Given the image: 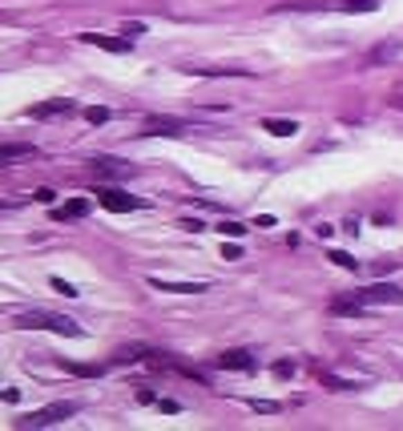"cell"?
Wrapping results in <instances>:
<instances>
[{"label": "cell", "instance_id": "cell-20", "mask_svg": "<svg viewBox=\"0 0 403 431\" xmlns=\"http://www.w3.org/2000/svg\"><path fill=\"white\" fill-rule=\"evenodd\" d=\"M85 121H93V125H105V121H109V109H105V105H89V109H85Z\"/></svg>", "mask_w": 403, "mask_h": 431}, {"label": "cell", "instance_id": "cell-16", "mask_svg": "<svg viewBox=\"0 0 403 431\" xmlns=\"http://www.w3.org/2000/svg\"><path fill=\"white\" fill-rule=\"evenodd\" d=\"M194 77H250L246 69H210V65H190Z\"/></svg>", "mask_w": 403, "mask_h": 431}, {"label": "cell", "instance_id": "cell-10", "mask_svg": "<svg viewBox=\"0 0 403 431\" xmlns=\"http://www.w3.org/2000/svg\"><path fill=\"white\" fill-rule=\"evenodd\" d=\"M262 129L274 133V137H290V133H299V121H290V117H262Z\"/></svg>", "mask_w": 403, "mask_h": 431}, {"label": "cell", "instance_id": "cell-8", "mask_svg": "<svg viewBox=\"0 0 403 431\" xmlns=\"http://www.w3.org/2000/svg\"><path fill=\"white\" fill-rule=\"evenodd\" d=\"M93 173H97V178H129L133 166H125V162H118V157H97Z\"/></svg>", "mask_w": 403, "mask_h": 431}, {"label": "cell", "instance_id": "cell-9", "mask_svg": "<svg viewBox=\"0 0 403 431\" xmlns=\"http://www.w3.org/2000/svg\"><path fill=\"white\" fill-rule=\"evenodd\" d=\"M218 367L222 371H254V359H250V351H226V355H218Z\"/></svg>", "mask_w": 403, "mask_h": 431}, {"label": "cell", "instance_id": "cell-26", "mask_svg": "<svg viewBox=\"0 0 403 431\" xmlns=\"http://www.w3.org/2000/svg\"><path fill=\"white\" fill-rule=\"evenodd\" d=\"M53 290H61L65 298H73V294H77V287H73V282H65V278H53Z\"/></svg>", "mask_w": 403, "mask_h": 431}, {"label": "cell", "instance_id": "cell-30", "mask_svg": "<svg viewBox=\"0 0 403 431\" xmlns=\"http://www.w3.org/2000/svg\"><path fill=\"white\" fill-rule=\"evenodd\" d=\"M391 105H395V109H403V97H391Z\"/></svg>", "mask_w": 403, "mask_h": 431}, {"label": "cell", "instance_id": "cell-11", "mask_svg": "<svg viewBox=\"0 0 403 431\" xmlns=\"http://www.w3.org/2000/svg\"><path fill=\"white\" fill-rule=\"evenodd\" d=\"M57 113H73V101L57 97V101H45V105H37V109H32V117H57Z\"/></svg>", "mask_w": 403, "mask_h": 431}, {"label": "cell", "instance_id": "cell-13", "mask_svg": "<svg viewBox=\"0 0 403 431\" xmlns=\"http://www.w3.org/2000/svg\"><path fill=\"white\" fill-rule=\"evenodd\" d=\"M28 153H32V145H24V142H17V145H0V166H12V162L28 157Z\"/></svg>", "mask_w": 403, "mask_h": 431}, {"label": "cell", "instance_id": "cell-18", "mask_svg": "<svg viewBox=\"0 0 403 431\" xmlns=\"http://www.w3.org/2000/svg\"><path fill=\"white\" fill-rule=\"evenodd\" d=\"M145 355H153V351H149V347H125V351H118L113 359H118V363H133V359H145Z\"/></svg>", "mask_w": 403, "mask_h": 431}, {"label": "cell", "instance_id": "cell-15", "mask_svg": "<svg viewBox=\"0 0 403 431\" xmlns=\"http://www.w3.org/2000/svg\"><path fill=\"white\" fill-rule=\"evenodd\" d=\"M53 214H57V218H85V214H89V202H85V198H73V202H65V206L53 210Z\"/></svg>", "mask_w": 403, "mask_h": 431}, {"label": "cell", "instance_id": "cell-17", "mask_svg": "<svg viewBox=\"0 0 403 431\" xmlns=\"http://www.w3.org/2000/svg\"><path fill=\"white\" fill-rule=\"evenodd\" d=\"M327 258H331V262L339 266V270H351V274L359 270V262L351 258V254H347V250H327Z\"/></svg>", "mask_w": 403, "mask_h": 431}, {"label": "cell", "instance_id": "cell-23", "mask_svg": "<svg viewBox=\"0 0 403 431\" xmlns=\"http://www.w3.org/2000/svg\"><path fill=\"white\" fill-rule=\"evenodd\" d=\"M178 226H182V230H190V234H202V230H206V222H202V218H182Z\"/></svg>", "mask_w": 403, "mask_h": 431}, {"label": "cell", "instance_id": "cell-14", "mask_svg": "<svg viewBox=\"0 0 403 431\" xmlns=\"http://www.w3.org/2000/svg\"><path fill=\"white\" fill-rule=\"evenodd\" d=\"M335 8L339 12H375L379 0H335Z\"/></svg>", "mask_w": 403, "mask_h": 431}, {"label": "cell", "instance_id": "cell-21", "mask_svg": "<svg viewBox=\"0 0 403 431\" xmlns=\"http://www.w3.org/2000/svg\"><path fill=\"white\" fill-rule=\"evenodd\" d=\"M218 230H222V234H226V238H242V234H246V230H250V226H242V222H222V226H218Z\"/></svg>", "mask_w": 403, "mask_h": 431}, {"label": "cell", "instance_id": "cell-6", "mask_svg": "<svg viewBox=\"0 0 403 431\" xmlns=\"http://www.w3.org/2000/svg\"><path fill=\"white\" fill-rule=\"evenodd\" d=\"M149 287L153 290H166V294H202L206 290V282H174V278H149Z\"/></svg>", "mask_w": 403, "mask_h": 431}, {"label": "cell", "instance_id": "cell-1", "mask_svg": "<svg viewBox=\"0 0 403 431\" xmlns=\"http://www.w3.org/2000/svg\"><path fill=\"white\" fill-rule=\"evenodd\" d=\"M17 327L24 331H53V335H65V338H81V327L65 318V314H48V311H32V314H21Z\"/></svg>", "mask_w": 403, "mask_h": 431}, {"label": "cell", "instance_id": "cell-22", "mask_svg": "<svg viewBox=\"0 0 403 431\" xmlns=\"http://www.w3.org/2000/svg\"><path fill=\"white\" fill-rule=\"evenodd\" d=\"M250 408L259 411V415H274V411H279V403H274V399H250Z\"/></svg>", "mask_w": 403, "mask_h": 431}, {"label": "cell", "instance_id": "cell-19", "mask_svg": "<svg viewBox=\"0 0 403 431\" xmlns=\"http://www.w3.org/2000/svg\"><path fill=\"white\" fill-rule=\"evenodd\" d=\"M65 371H73V375H85V379L101 375V367H89V363H65Z\"/></svg>", "mask_w": 403, "mask_h": 431}, {"label": "cell", "instance_id": "cell-24", "mask_svg": "<svg viewBox=\"0 0 403 431\" xmlns=\"http://www.w3.org/2000/svg\"><path fill=\"white\" fill-rule=\"evenodd\" d=\"M274 375H279V379H290V375H294V363H290V359L274 363Z\"/></svg>", "mask_w": 403, "mask_h": 431}, {"label": "cell", "instance_id": "cell-25", "mask_svg": "<svg viewBox=\"0 0 403 431\" xmlns=\"http://www.w3.org/2000/svg\"><path fill=\"white\" fill-rule=\"evenodd\" d=\"M32 198H37V202H41V206H53V202H57V193L48 190V186H41V190L32 193Z\"/></svg>", "mask_w": 403, "mask_h": 431}, {"label": "cell", "instance_id": "cell-7", "mask_svg": "<svg viewBox=\"0 0 403 431\" xmlns=\"http://www.w3.org/2000/svg\"><path fill=\"white\" fill-rule=\"evenodd\" d=\"M85 45H97L105 52H129V37H101V32H81Z\"/></svg>", "mask_w": 403, "mask_h": 431}, {"label": "cell", "instance_id": "cell-29", "mask_svg": "<svg viewBox=\"0 0 403 431\" xmlns=\"http://www.w3.org/2000/svg\"><path fill=\"white\" fill-rule=\"evenodd\" d=\"M250 226H262V230H270V226H279V222H274V218H270V214H259V218H254V222H250Z\"/></svg>", "mask_w": 403, "mask_h": 431}, {"label": "cell", "instance_id": "cell-4", "mask_svg": "<svg viewBox=\"0 0 403 431\" xmlns=\"http://www.w3.org/2000/svg\"><path fill=\"white\" fill-rule=\"evenodd\" d=\"M69 415H73V403H53V408H41V411H32V415H24L21 428H53V423H61Z\"/></svg>", "mask_w": 403, "mask_h": 431}, {"label": "cell", "instance_id": "cell-3", "mask_svg": "<svg viewBox=\"0 0 403 431\" xmlns=\"http://www.w3.org/2000/svg\"><path fill=\"white\" fill-rule=\"evenodd\" d=\"M97 202H101V206H105L109 214H133V210L142 206V202H138L133 193L113 190V186H101V190H97Z\"/></svg>", "mask_w": 403, "mask_h": 431}, {"label": "cell", "instance_id": "cell-28", "mask_svg": "<svg viewBox=\"0 0 403 431\" xmlns=\"http://www.w3.org/2000/svg\"><path fill=\"white\" fill-rule=\"evenodd\" d=\"M121 32H125V37H129V41H133V37H142L145 32V24L138 21V24H125V28H121Z\"/></svg>", "mask_w": 403, "mask_h": 431}, {"label": "cell", "instance_id": "cell-12", "mask_svg": "<svg viewBox=\"0 0 403 431\" xmlns=\"http://www.w3.org/2000/svg\"><path fill=\"white\" fill-rule=\"evenodd\" d=\"M182 129H186V121H178V117H149L145 133H182Z\"/></svg>", "mask_w": 403, "mask_h": 431}, {"label": "cell", "instance_id": "cell-27", "mask_svg": "<svg viewBox=\"0 0 403 431\" xmlns=\"http://www.w3.org/2000/svg\"><path fill=\"white\" fill-rule=\"evenodd\" d=\"M222 258H230V262H238V258H242V246H234V242H226V246H222Z\"/></svg>", "mask_w": 403, "mask_h": 431}, {"label": "cell", "instance_id": "cell-2", "mask_svg": "<svg viewBox=\"0 0 403 431\" xmlns=\"http://www.w3.org/2000/svg\"><path fill=\"white\" fill-rule=\"evenodd\" d=\"M355 303H363V307H395L400 303L403 307V287H395V282H375V287L355 290Z\"/></svg>", "mask_w": 403, "mask_h": 431}, {"label": "cell", "instance_id": "cell-5", "mask_svg": "<svg viewBox=\"0 0 403 431\" xmlns=\"http://www.w3.org/2000/svg\"><path fill=\"white\" fill-rule=\"evenodd\" d=\"M400 52H403L400 41H383V45H375L367 57H363V65H367V69H379V65H387V61H395Z\"/></svg>", "mask_w": 403, "mask_h": 431}]
</instances>
